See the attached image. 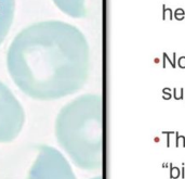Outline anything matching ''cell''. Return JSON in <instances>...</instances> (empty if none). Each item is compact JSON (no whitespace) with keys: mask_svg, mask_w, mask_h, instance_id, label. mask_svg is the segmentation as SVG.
Listing matches in <instances>:
<instances>
[{"mask_svg":"<svg viewBox=\"0 0 185 179\" xmlns=\"http://www.w3.org/2000/svg\"><path fill=\"white\" fill-rule=\"evenodd\" d=\"M15 13V0H0V45L5 41L12 26Z\"/></svg>","mask_w":185,"mask_h":179,"instance_id":"5","label":"cell"},{"mask_svg":"<svg viewBox=\"0 0 185 179\" xmlns=\"http://www.w3.org/2000/svg\"><path fill=\"white\" fill-rule=\"evenodd\" d=\"M25 123V112L20 101L0 81V143L13 141Z\"/></svg>","mask_w":185,"mask_h":179,"instance_id":"4","label":"cell"},{"mask_svg":"<svg viewBox=\"0 0 185 179\" xmlns=\"http://www.w3.org/2000/svg\"><path fill=\"white\" fill-rule=\"evenodd\" d=\"M97 179H100V178H97Z\"/></svg>","mask_w":185,"mask_h":179,"instance_id":"12","label":"cell"},{"mask_svg":"<svg viewBox=\"0 0 185 179\" xmlns=\"http://www.w3.org/2000/svg\"><path fill=\"white\" fill-rule=\"evenodd\" d=\"M171 166V169H170V176L171 178H177V177H180V169L177 168V167H173L172 164H170Z\"/></svg>","mask_w":185,"mask_h":179,"instance_id":"7","label":"cell"},{"mask_svg":"<svg viewBox=\"0 0 185 179\" xmlns=\"http://www.w3.org/2000/svg\"><path fill=\"white\" fill-rule=\"evenodd\" d=\"M179 66L182 68L185 67V58H181L180 59V63H179Z\"/></svg>","mask_w":185,"mask_h":179,"instance_id":"10","label":"cell"},{"mask_svg":"<svg viewBox=\"0 0 185 179\" xmlns=\"http://www.w3.org/2000/svg\"><path fill=\"white\" fill-rule=\"evenodd\" d=\"M11 78L26 96L58 100L77 92L89 71L86 37L62 21H41L22 29L7 53Z\"/></svg>","mask_w":185,"mask_h":179,"instance_id":"1","label":"cell"},{"mask_svg":"<svg viewBox=\"0 0 185 179\" xmlns=\"http://www.w3.org/2000/svg\"><path fill=\"white\" fill-rule=\"evenodd\" d=\"M58 144L82 169L101 164V102L92 95L81 96L62 108L55 119Z\"/></svg>","mask_w":185,"mask_h":179,"instance_id":"2","label":"cell"},{"mask_svg":"<svg viewBox=\"0 0 185 179\" xmlns=\"http://www.w3.org/2000/svg\"><path fill=\"white\" fill-rule=\"evenodd\" d=\"M26 179H76L71 165L61 152L50 146H37V157Z\"/></svg>","mask_w":185,"mask_h":179,"instance_id":"3","label":"cell"},{"mask_svg":"<svg viewBox=\"0 0 185 179\" xmlns=\"http://www.w3.org/2000/svg\"><path fill=\"white\" fill-rule=\"evenodd\" d=\"M162 134H166L168 136V139H167V146H170V134H172L171 131H169V133H162Z\"/></svg>","mask_w":185,"mask_h":179,"instance_id":"11","label":"cell"},{"mask_svg":"<svg viewBox=\"0 0 185 179\" xmlns=\"http://www.w3.org/2000/svg\"><path fill=\"white\" fill-rule=\"evenodd\" d=\"M54 5L71 18H84L88 13V0H52Z\"/></svg>","mask_w":185,"mask_h":179,"instance_id":"6","label":"cell"},{"mask_svg":"<svg viewBox=\"0 0 185 179\" xmlns=\"http://www.w3.org/2000/svg\"><path fill=\"white\" fill-rule=\"evenodd\" d=\"M183 92H184V89H181L179 93H177V89H173V97H174L175 100H181V99H183Z\"/></svg>","mask_w":185,"mask_h":179,"instance_id":"8","label":"cell"},{"mask_svg":"<svg viewBox=\"0 0 185 179\" xmlns=\"http://www.w3.org/2000/svg\"><path fill=\"white\" fill-rule=\"evenodd\" d=\"M170 90H171V89H169V88H165L162 90V92H164V99H165V100H169V99H171V97H172V95L170 93Z\"/></svg>","mask_w":185,"mask_h":179,"instance_id":"9","label":"cell"}]
</instances>
